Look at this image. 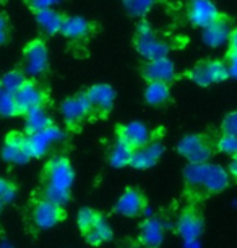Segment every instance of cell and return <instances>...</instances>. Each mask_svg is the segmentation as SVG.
<instances>
[{"mask_svg": "<svg viewBox=\"0 0 237 248\" xmlns=\"http://www.w3.org/2000/svg\"><path fill=\"white\" fill-rule=\"evenodd\" d=\"M184 196L187 203L200 204L229 186L231 177L218 164H189L182 172Z\"/></svg>", "mask_w": 237, "mask_h": 248, "instance_id": "obj_1", "label": "cell"}, {"mask_svg": "<svg viewBox=\"0 0 237 248\" xmlns=\"http://www.w3.org/2000/svg\"><path fill=\"white\" fill-rule=\"evenodd\" d=\"M75 170L65 154H55L44 164L39 174V185L32 196L65 206L72 200Z\"/></svg>", "mask_w": 237, "mask_h": 248, "instance_id": "obj_2", "label": "cell"}, {"mask_svg": "<svg viewBox=\"0 0 237 248\" xmlns=\"http://www.w3.org/2000/svg\"><path fill=\"white\" fill-rule=\"evenodd\" d=\"M67 219V209L65 206L55 204L52 201L43 198H32L28 201L25 208V222L26 229L31 233H39L47 229L59 226Z\"/></svg>", "mask_w": 237, "mask_h": 248, "instance_id": "obj_3", "label": "cell"}, {"mask_svg": "<svg viewBox=\"0 0 237 248\" xmlns=\"http://www.w3.org/2000/svg\"><path fill=\"white\" fill-rule=\"evenodd\" d=\"M78 229L88 245L99 247L114 238V232L108 219L101 211L91 208H83L77 217Z\"/></svg>", "mask_w": 237, "mask_h": 248, "instance_id": "obj_4", "label": "cell"}, {"mask_svg": "<svg viewBox=\"0 0 237 248\" xmlns=\"http://www.w3.org/2000/svg\"><path fill=\"white\" fill-rule=\"evenodd\" d=\"M177 153L189 161V164L210 162L218 153V137L213 133H192L180 138Z\"/></svg>", "mask_w": 237, "mask_h": 248, "instance_id": "obj_5", "label": "cell"}, {"mask_svg": "<svg viewBox=\"0 0 237 248\" xmlns=\"http://www.w3.org/2000/svg\"><path fill=\"white\" fill-rule=\"evenodd\" d=\"M133 46L137 52L146 60H158L166 59L169 55L173 46L167 39L159 36L158 32L150 26V23L142 21L137 26L133 36Z\"/></svg>", "mask_w": 237, "mask_h": 248, "instance_id": "obj_6", "label": "cell"}, {"mask_svg": "<svg viewBox=\"0 0 237 248\" xmlns=\"http://www.w3.org/2000/svg\"><path fill=\"white\" fill-rule=\"evenodd\" d=\"M203 231H205V216L200 204L187 203L175 221V233L185 243H195L200 240Z\"/></svg>", "mask_w": 237, "mask_h": 248, "instance_id": "obj_7", "label": "cell"}, {"mask_svg": "<svg viewBox=\"0 0 237 248\" xmlns=\"http://www.w3.org/2000/svg\"><path fill=\"white\" fill-rule=\"evenodd\" d=\"M49 68V52L43 39L30 41L23 49L21 72L28 78H38L47 72Z\"/></svg>", "mask_w": 237, "mask_h": 248, "instance_id": "obj_8", "label": "cell"}, {"mask_svg": "<svg viewBox=\"0 0 237 248\" xmlns=\"http://www.w3.org/2000/svg\"><path fill=\"white\" fill-rule=\"evenodd\" d=\"M187 77L192 79L195 85L208 88L211 85H218V83L226 81L227 78V70L222 60L218 59H206L198 62L195 67H192L187 72Z\"/></svg>", "mask_w": 237, "mask_h": 248, "instance_id": "obj_9", "label": "cell"}, {"mask_svg": "<svg viewBox=\"0 0 237 248\" xmlns=\"http://www.w3.org/2000/svg\"><path fill=\"white\" fill-rule=\"evenodd\" d=\"M88 107H90V119H106L114 107L115 91L111 85L97 83L85 91Z\"/></svg>", "mask_w": 237, "mask_h": 248, "instance_id": "obj_10", "label": "cell"}, {"mask_svg": "<svg viewBox=\"0 0 237 248\" xmlns=\"http://www.w3.org/2000/svg\"><path fill=\"white\" fill-rule=\"evenodd\" d=\"M60 114L68 132H78L85 120L90 119V107H88L85 91L63 99L60 104Z\"/></svg>", "mask_w": 237, "mask_h": 248, "instance_id": "obj_11", "label": "cell"}, {"mask_svg": "<svg viewBox=\"0 0 237 248\" xmlns=\"http://www.w3.org/2000/svg\"><path fill=\"white\" fill-rule=\"evenodd\" d=\"M30 138V149H31V156L34 159H41L47 154L57 151L67 140V133L57 125H52L47 130L36 135H28Z\"/></svg>", "mask_w": 237, "mask_h": 248, "instance_id": "obj_12", "label": "cell"}, {"mask_svg": "<svg viewBox=\"0 0 237 248\" xmlns=\"http://www.w3.org/2000/svg\"><path fill=\"white\" fill-rule=\"evenodd\" d=\"M148 209V198L137 186H127L120 195L112 211L125 217H142Z\"/></svg>", "mask_w": 237, "mask_h": 248, "instance_id": "obj_13", "label": "cell"}, {"mask_svg": "<svg viewBox=\"0 0 237 248\" xmlns=\"http://www.w3.org/2000/svg\"><path fill=\"white\" fill-rule=\"evenodd\" d=\"M13 96H15L18 110H20L21 115L26 114V112L31 110V109L46 107V104H47V101H49L47 90L31 78H28V81Z\"/></svg>", "mask_w": 237, "mask_h": 248, "instance_id": "obj_14", "label": "cell"}, {"mask_svg": "<svg viewBox=\"0 0 237 248\" xmlns=\"http://www.w3.org/2000/svg\"><path fill=\"white\" fill-rule=\"evenodd\" d=\"M156 130L153 132L142 122H128V124H120L115 127V141L125 144L130 149H138L150 141L155 137Z\"/></svg>", "mask_w": 237, "mask_h": 248, "instance_id": "obj_15", "label": "cell"}, {"mask_svg": "<svg viewBox=\"0 0 237 248\" xmlns=\"http://www.w3.org/2000/svg\"><path fill=\"white\" fill-rule=\"evenodd\" d=\"M2 157L10 164H26L31 161L30 138L25 132H10L2 146Z\"/></svg>", "mask_w": 237, "mask_h": 248, "instance_id": "obj_16", "label": "cell"}, {"mask_svg": "<svg viewBox=\"0 0 237 248\" xmlns=\"http://www.w3.org/2000/svg\"><path fill=\"white\" fill-rule=\"evenodd\" d=\"M164 153V143H162V135L155 133L150 141H148L145 146L138 148L133 151V159H132V164L130 167L133 169H138V170H145V169H150V167L156 166L159 162V159Z\"/></svg>", "mask_w": 237, "mask_h": 248, "instance_id": "obj_17", "label": "cell"}, {"mask_svg": "<svg viewBox=\"0 0 237 248\" xmlns=\"http://www.w3.org/2000/svg\"><path fill=\"white\" fill-rule=\"evenodd\" d=\"M166 237V224L161 216H151L143 219L138 227L137 240L143 248H161Z\"/></svg>", "mask_w": 237, "mask_h": 248, "instance_id": "obj_18", "label": "cell"}, {"mask_svg": "<svg viewBox=\"0 0 237 248\" xmlns=\"http://www.w3.org/2000/svg\"><path fill=\"white\" fill-rule=\"evenodd\" d=\"M187 16L192 26L205 30L221 16V13L210 0H189Z\"/></svg>", "mask_w": 237, "mask_h": 248, "instance_id": "obj_19", "label": "cell"}, {"mask_svg": "<svg viewBox=\"0 0 237 248\" xmlns=\"http://www.w3.org/2000/svg\"><path fill=\"white\" fill-rule=\"evenodd\" d=\"M142 77L146 79L148 83H167L173 85L177 79V72L169 59H158V60H148L142 67Z\"/></svg>", "mask_w": 237, "mask_h": 248, "instance_id": "obj_20", "label": "cell"}, {"mask_svg": "<svg viewBox=\"0 0 237 248\" xmlns=\"http://www.w3.org/2000/svg\"><path fill=\"white\" fill-rule=\"evenodd\" d=\"M95 26L90 20L83 16H65L62 31L60 34L63 37H67L68 41H75V43H81L86 41L88 37L93 36Z\"/></svg>", "mask_w": 237, "mask_h": 248, "instance_id": "obj_21", "label": "cell"}, {"mask_svg": "<svg viewBox=\"0 0 237 248\" xmlns=\"http://www.w3.org/2000/svg\"><path fill=\"white\" fill-rule=\"evenodd\" d=\"M232 28L231 20L224 15H221L218 20L203 30V43L210 47H220V46L229 43Z\"/></svg>", "mask_w": 237, "mask_h": 248, "instance_id": "obj_22", "label": "cell"}, {"mask_svg": "<svg viewBox=\"0 0 237 248\" xmlns=\"http://www.w3.org/2000/svg\"><path fill=\"white\" fill-rule=\"evenodd\" d=\"M36 16V23H38L39 31L43 32L44 36H55L62 31V25L65 16L60 12L54 10V8H46V10H39L34 13Z\"/></svg>", "mask_w": 237, "mask_h": 248, "instance_id": "obj_23", "label": "cell"}, {"mask_svg": "<svg viewBox=\"0 0 237 248\" xmlns=\"http://www.w3.org/2000/svg\"><path fill=\"white\" fill-rule=\"evenodd\" d=\"M25 119V133L26 135H36L54 125L52 117L47 114L46 107H38V109H31L26 114H23Z\"/></svg>", "mask_w": 237, "mask_h": 248, "instance_id": "obj_24", "label": "cell"}, {"mask_svg": "<svg viewBox=\"0 0 237 248\" xmlns=\"http://www.w3.org/2000/svg\"><path fill=\"white\" fill-rule=\"evenodd\" d=\"M171 99V85L167 83H148L145 88V101L150 106H164Z\"/></svg>", "mask_w": 237, "mask_h": 248, "instance_id": "obj_25", "label": "cell"}, {"mask_svg": "<svg viewBox=\"0 0 237 248\" xmlns=\"http://www.w3.org/2000/svg\"><path fill=\"white\" fill-rule=\"evenodd\" d=\"M133 159V149H130L125 144L115 141L114 146L109 149L108 153V162L115 169H122V167H127L132 164Z\"/></svg>", "mask_w": 237, "mask_h": 248, "instance_id": "obj_26", "label": "cell"}, {"mask_svg": "<svg viewBox=\"0 0 237 248\" xmlns=\"http://www.w3.org/2000/svg\"><path fill=\"white\" fill-rule=\"evenodd\" d=\"M26 81H28V77L21 72V70H10V72H7L2 78H0V85H2V88L7 93H12V94H15Z\"/></svg>", "mask_w": 237, "mask_h": 248, "instance_id": "obj_27", "label": "cell"}, {"mask_svg": "<svg viewBox=\"0 0 237 248\" xmlns=\"http://www.w3.org/2000/svg\"><path fill=\"white\" fill-rule=\"evenodd\" d=\"M158 0H124L125 8L130 16L135 18H142L146 13H150V10L156 5Z\"/></svg>", "mask_w": 237, "mask_h": 248, "instance_id": "obj_28", "label": "cell"}, {"mask_svg": "<svg viewBox=\"0 0 237 248\" xmlns=\"http://www.w3.org/2000/svg\"><path fill=\"white\" fill-rule=\"evenodd\" d=\"M0 115L2 117H16L21 115L18 110L15 96L12 93H7L0 85Z\"/></svg>", "mask_w": 237, "mask_h": 248, "instance_id": "obj_29", "label": "cell"}, {"mask_svg": "<svg viewBox=\"0 0 237 248\" xmlns=\"http://www.w3.org/2000/svg\"><path fill=\"white\" fill-rule=\"evenodd\" d=\"M18 186L15 185V182H12L10 179H3L0 177V206H7L10 204L16 196Z\"/></svg>", "mask_w": 237, "mask_h": 248, "instance_id": "obj_30", "label": "cell"}, {"mask_svg": "<svg viewBox=\"0 0 237 248\" xmlns=\"http://www.w3.org/2000/svg\"><path fill=\"white\" fill-rule=\"evenodd\" d=\"M218 153H224L227 156H237V138L227 137V135H220L218 137Z\"/></svg>", "mask_w": 237, "mask_h": 248, "instance_id": "obj_31", "label": "cell"}, {"mask_svg": "<svg viewBox=\"0 0 237 248\" xmlns=\"http://www.w3.org/2000/svg\"><path fill=\"white\" fill-rule=\"evenodd\" d=\"M221 135L237 138V110H232L221 122Z\"/></svg>", "mask_w": 237, "mask_h": 248, "instance_id": "obj_32", "label": "cell"}, {"mask_svg": "<svg viewBox=\"0 0 237 248\" xmlns=\"http://www.w3.org/2000/svg\"><path fill=\"white\" fill-rule=\"evenodd\" d=\"M222 62L226 65V70H227V77L229 78H234L237 79V54L236 52H231L227 50Z\"/></svg>", "mask_w": 237, "mask_h": 248, "instance_id": "obj_33", "label": "cell"}, {"mask_svg": "<svg viewBox=\"0 0 237 248\" xmlns=\"http://www.w3.org/2000/svg\"><path fill=\"white\" fill-rule=\"evenodd\" d=\"M25 2H26V5L36 13L39 10H46V8H54L55 5H59L62 0H25Z\"/></svg>", "mask_w": 237, "mask_h": 248, "instance_id": "obj_34", "label": "cell"}, {"mask_svg": "<svg viewBox=\"0 0 237 248\" xmlns=\"http://www.w3.org/2000/svg\"><path fill=\"white\" fill-rule=\"evenodd\" d=\"M8 41V20L3 13H0V46Z\"/></svg>", "mask_w": 237, "mask_h": 248, "instance_id": "obj_35", "label": "cell"}, {"mask_svg": "<svg viewBox=\"0 0 237 248\" xmlns=\"http://www.w3.org/2000/svg\"><path fill=\"white\" fill-rule=\"evenodd\" d=\"M117 248H143V247H142V243L137 240V238L128 237V238H124V240L119 243Z\"/></svg>", "mask_w": 237, "mask_h": 248, "instance_id": "obj_36", "label": "cell"}, {"mask_svg": "<svg viewBox=\"0 0 237 248\" xmlns=\"http://www.w3.org/2000/svg\"><path fill=\"white\" fill-rule=\"evenodd\" d=\"M227 174L232 180L237 184V156L231 159V164H229V170H227Z\"/></svg>", "mask_w": 237, "mask_h": 248, "instance_id": "obj_37", "label": "cell"}, {"mask_svg": "<svg viewBox=\"0 0 237 248\" xmlns=\"http://www.w3.org/2000/svg\"><path fill=\"white\" fill-rule=\"evenodd\" d=\"M229 50L231 52H236L237 54V28L232 30L231 32V37H229Z\"/></svg>", "mask_w": 237, "mask_h": 248, "instance_id": "obj_38", "label": "cell"}, {"mask_svg": "<svg viewBox=\"0 0 237 248\" xmlns=\"http://www.w3.org/2000/svg\"><path fill=\"white\" fill-rule=\"evenodd\" d=\"M0 248H13L10 245V242H7V240H0Z\"/></svg>", "mask_w": 237, "mask_h": 248, "instance_id": "obj_39", "label": "cell"}, {"mask_svg": "<svg viewBox=\"0 0 237 248\" xmlns=\"http://www.w3.org/2000/svg\"><path fill=\"white\" fill-rule=\"evenodd\" d=\"M2 209H3V208H2V206H0V213H2Z\"/></svg>", "mask_w": 237, "mask_h": 248, "instance_id": "obj_40", "label": "cell"}]
</instances>
